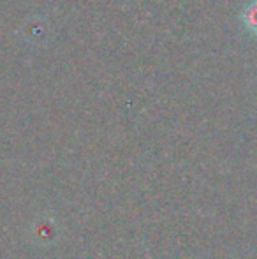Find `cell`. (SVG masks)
Wrapping results in <instances>:
<instances>
[{"mask_svg": "<svg viewBox=\"0 0 257 259\" xmlns=\"http://www.w3.org/2000/svg\"><path fill=\"white\" fill-rule=\"evenodd\" d=\"M241 23H243L245 30H247L248 34L257 35V0H250V2L243 7Z\"/></svg>", "mask_w": 257, "mask_h": 259, "instance_id": "obj_1", "label": "cell"}]
</instances>
